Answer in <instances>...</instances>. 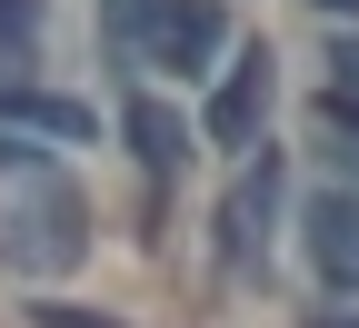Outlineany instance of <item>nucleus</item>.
I'll return each mask as SVG.
<instances>
[{"label":"nucleus","mask_w":359,"mask_h":328,"mask_svg":"<svg viewBox=\"0 0 359 328\" xmlns=\"http://www.w3.org/2000/svg\"><path fill=\"white\" fill-rule=\"evenodd\" d=\"M330 70H339L330 90H349V100H359V40H339V60H330Z\"/></svg>","instance_id":"1a4fd4ad"},{"label":"nucleus","mask_w":359,"mask_h":328,"mask_svg":"<svg viewBox=\"0 0 359 328\" xmlns=\"http://www.w3.org/2000/svg\"><path fill=\"white\" fill-rule=\"evenodd\" d=\"M309 328H359V318H309Z\"/></svg>","instance_id":"9b49d317"},{"label":"nucleus","mask_w":359,"mask_h":328,"mask_svg":"<svg viewBox=\"0 0 359 328\" xmlns=\"http://www.w3.org/2000/svg\"><path fill=\"white\" fill-rule=\"evenodd\" d=\"M299 239H309V269L330 289H359V190H320L309 219H299Z\"/></svg>","instance_id":"39448f33"},{"label":"nucleus","mask_w":359,"mask_h":328,"mask_svg":"<svg viewBox=\"0 0 359 328\" xmlns=\"http://www.w3.org/2000/svg\"><path fill=\"white\" fill-rule=\"evenodd\" d=\"M40 40V0H0V50H30Z\"/></svg>","instance_id":"6e6552de"},{"label":"nucleus","mask_w":359,"mask_h":328,"mask_svg":"<svg viewBox=\"0 0 359 328\" xmlns=\"http://www.w3.org/2000/svg\"><path fill=\"white\" fill-rule=\"evenodd\" d=\"M130 30H140V50L160 70H200L219 50V10L210 0H130Z\"/></svg>","instance_id":"7ed1b4c3"},{"label":"nucleus","mask_w":359,"mask_h":328,"mask_svg":"<svg viewBox=\"0 0 359 328\" xmlns=\"http://www.w3.org/2000/svg\"><path fill=\"white\" fill-rule=\"evenodd\" d=\"M320 129H330L339 150L359 159V100H349V90H330V100H320ZM339 150H330V159H339Z\"/></svg>","instance_id":"0eeeda50"},{"label":"nucleus","mask_w":359,"mask_h":328,"mask_svg":"<svg viewBox=\"0 0 359 328\" xmlns=\"http://www.w3.org/2000/svg\"><path fill=\"white\" fill-rule=\"evenodd\" d=\"M0 179H20V199L0 209V259L20 278H60L90 259V209L70 179H50V159L20 150V139H0Z\"/></svg>","instance_id":"f257e3e1"},{"label":"nucleus","mask_w":359,"mask_h":328,"mask_svg":"<svg viewBox=\"0 0 359 328\" xmlns=\"http://www.w3.org/2000/svg\"><path fill=\"white\" fill-rule=\"evenodd\" d=\"M130 150H140V169H150V179H170L180 159H190V129H180L160 100H130Z\"/></svg>","instance_id":"423d86ee"},{"label":"nucleus","mask_w":359,"mask_h":328,"mask_svg":"<svg viewBox=\"0 0 359 328\" xmlns=\"http://www.w3.org/2000/svg\"><path fill=\"white\" fill-rule=\"evenodd\" d=\"M320 10H349V20H359V0H320Z\"/></svg>","instance_id":"9d476101"},{"label":"nucleus","mask_w":359,"mask_h":328,"mask_svg":"<svg viewBox=\"0 0 359 328\" xmlns=\"http://www.w3.org/2000/svg\"><path fill=\"white\" fill-rule=\"evenodd\" d=\"M269 100H280V60H269V40H250V50L219 70V90H210V110H200V120H210L219 150H250L259 120H269Z\"/></svg>","instance_id":"f03ea898"},{"label":"nucleus","mask_w":359,"mask_h":328,"mask_svg":"<svg viewBox=\"0 0 359 328\" xmlns=\"http://www.w3.org/2000/svg\"><path fill=\"white\" fill-rule=\"evenodd\" d=\"M269 209H280V159H250L240 169V190L219 199V259L230 269H259V249H269Z\"/></svg>","instance_id":"20e7f679"}]
</instances>
